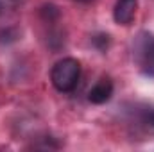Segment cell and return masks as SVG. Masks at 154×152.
<instances>
[{
  "label": "cell",
  "instance_id": "6da1fadb",
  "mask_svg": "<svg viewBox=\"0 0 154 152\" xmlns=\"http://www.w3.org/2000/svg\"><path fill=\"white\" fill-rule=\"evenodd\" d=\"M81 79V65L74 57H65L57 61L50 70V81L54 88L61 93L74 91Z\"/></svg>",
  "mask_w": 154,
  "mask_h": 152
},
{
  "label": "cell",
  "instance_id": "7a4b0ae2",
  "mask_svg": "<svg viewBox=\"0 0 154 152\" xmlns=\"http://www.w3.org/2000/svg\"><path fill=\"white\" fill-rule=\"evenodd\" d=\"M133 59L142 74L154 77V34L140 32L133 41Z\"/></svg>",
  "mask_w": 154,
  "mask_h": 152
},
{
  "label": "cell",
  "instance_id": "3957f363",
  "mask_svg": "<svg viewBox=\"0 0 154 152\" xmlns=\"http://www.w3.org/2000/svg\"><path fill=\"white\" fill-rule=\"evenodd\" d=\"M138 11V0H116L113 9V18L118 25H131Z\"/></svg>",
  "mask_w": 154,
  "mask_h": 152
},
{
  "label": "cell",
  "instance_id": "277c9868",
  "mask_svg": "<svg viewBox=\"0 0 154 152\" xmlns=\"http://www.w3.org/2000/svg\"><path fill=\"white\" fill-rule=\"evenodd\" d=\"M111 95H113V82L109 77H102L88 91V100L91 104H106L111 99Z\"/></svg>",
  "mask_w": 154,
  "mask_h": 152
},
{
  "label": "cell",
  "instance_id": "5b68a950",
  "mask_svg": "<svg viewBox=\"0 0 154 152\" xmlns=\"http://www.w3.org/2000/svg\"><path fill=\"white\" fill-rule=\"evenodd\" d=\"M136 125L143 131V132H149V134H154V106H142L136 114Z\"/></svg>",
  "mask_w": 154,
  "mask_h": 152
},
{
  "label": "cell",
  "instance_id": "8992f818",
  "mask_svg": "<svg viewBox=\"0 0 154 152\" xmlns=\"http://www.w3.org/2000/svg\"><path fill=\"white\" fill-rule=\"evenodd\" d=\"M93 45L100 50V52H106V48L109 47V36L108 34H97V36H93Z\"/></svg>",
  "mask_w": 154,
  "mask_h": 152
},
{
  "label": "cell",
  "instance_id": "52a82bcc",
  "mask_svg": "<svg viewBox=\"0 0 154 152\" xmlns=\"http://www.w3.org/2000/svg\"><path fill=\"white\" fill-rule=\"evenodd\" d=\"M79 2H90V0H79Z\"/></svg>",
  "mask_w": 154,
  "mask_h": 152
},
{
  "label": "cell",
  "instance_id": "ba28073f",
  "mask_svg": "<svg viewBox=\"0 0 154 152\" xmlns=\"http://www.w3.org/2000/svg\"><path fill=\"white\" fill-rule=\"evenodd\" d=\"M0 13H2V4H0Z\"/></svg>",
  "mask_w": 154,
  "mask_h": 152
}]
</instances>
